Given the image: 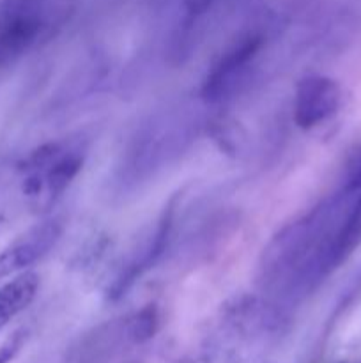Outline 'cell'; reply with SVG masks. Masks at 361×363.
Wrapping results in <instances>:
<instances>
[{"mask_svg":"<svg viewBox=\"0 0 361 363\" xmlns=\"http://www.w3.org/2000/svg\"><path fill=\"white\" fill-rule=\"evenodd\" d=\"M260 48V39L246 38L239 45L232 46L211 69L204 82V94L209 99H219L236 87L237 80L248 69L253 57Z\"/></svg>","mask_w":361,"mask_h":363,"instance_id":"5b68a950","label":"cell"},{"mask_svg":"<svg viewBox=\"0 0 361 363\" xmlns=\"http://www.w3.org/2000/svg\"><path fill=\"white\" fill-rule=\"evenodd\" d=\"M342 106V87L338 82L322 74L303 78L296 87L294 123L301 130H311L336 116Z\"/></svg>","mask_w":361,"mask_h":363,"instance_id":"7a4b0ae2","label":"cell"},{"mask_svg":"<svg viewBox=\"0 0 361 363\" xmlns=\"http://www.w3.org/2000/svg\"><path fill=\"white\" fill-rule=\"evenodd\" d=\"M353 188L354 190H361V165H360V169H357L356 177H354V181H353Z\"/></svg>","mask_w":361,"mask_h":363,"instance_id":"9c48e42d","label":"cell"},{"mask_svg":"<svg viewBox=\"0 0 361 363\" xmlns=\"http://www.w3.org/2000/svg\"><path fill=\"white\" fill-rule=\"evenodd\" d=\"M21 344H23V335L21 333H16L13 339L7 340L2 347H0V363H9L16 357V353L20 351Z\"/></svg>","mask_w":361,"mask_h":363,"instance_id":"ba28073f","label":"cell"},{"mask_svg":"<svg viewBox=\"0 0 361 363\" xmlns=\"http://www.w3.org/2000/svg\"><path fill=\"white\" fill-rule=\"evenodd\" d=\"M39 27L38 0H6L0 9V66L13 62L27 52Z\"/></svg>","mask_w":361,"mask_h":363,"instance_id":"3957f363","label":"cell"},{"mask_svg":"<svg viewBox=\"0 0 361 363\" xmlns=\"http://www.w3.org/2000/svg\"><path fill=\"white\" fill-rule=\"evenodd\" d=\"M39 289V277L34 272H21L0 287V330L34 301Z\"/></svg>","mask_w":361,"mask_h":363,"instance_id":"8992f818","label":"cell"},{"mask_svg":"<svg viewBox=\"0 0 361 363\" xmlns=\"http://www.w3.org/2000/svg\"><path fill=\"white\" fill-rule=\"evenodd\" d=\"M59 234L60 225L57 220L41 222L20 234L0 254V279L27 272V268L48 254L50 248L59 240Z\"/></svg>","mask_w":361,"mask_h":363,"instance_id":"277c9868","label":"cell"},{"mask_svg":"<svg viewBox=\"0 0 361 363\" xmlns=\"http://www.w3.org/2000/svg\"><path fill=\"white\" fill-rule=\"evenodd\" d=\"M85 144L76 138H64L41 145L21 165L23 191L38 206H50L81 170Z\"/></svg>","mask_w":361,"mask_h":363,"instance_id":"6da1fadb","label":"cell"},{"mask_svg":"<svg viewBox=\"0 0 361 363\" xmlns=\"http://www.w3.org/2000/svg\"><path fill=\"white\" fill-rule=\"evenodd\" d=\"M360 245H361V195L356 201V204L353 206L349 216H347L345 222L342 223L338 233L333 236L329 247L326 248L324 266L328 269L336 268V266L342 264L343 261H347L349 255H353V252L356 250Z\"/></svg>","mask_w":361,"mask_h":363,"instance_id":"52a82bcc","label":"cell"}]
</instances>
